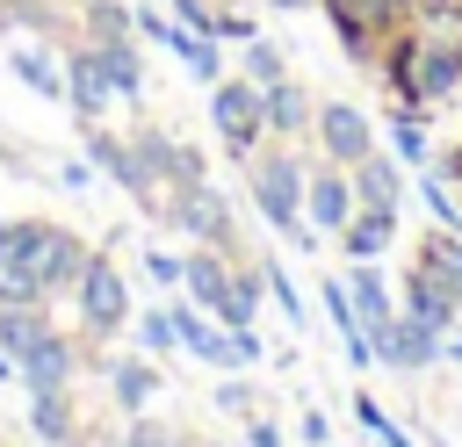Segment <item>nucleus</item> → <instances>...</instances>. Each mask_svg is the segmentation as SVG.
<instances>
[{"label":"nucleus","mask_w":462,"mask_h":447,"mask_svg":"<svg viewBox=\"0 0 462 447\" xmlns=\"http://www.w3.org/2000/svg\"><path fill=\"white\" fill-rule=\"evenodd\" d=\"M354 411H361V425H368V433H375L383 447H419V440H411V433H404V425H397V418H390V411H383L375 397H361Z\"/></svg>","instance_id":"nucleus-31"},{"label":"nucleus","mask_w":462,"mask_h":447,"mask_svg":"<svg viewBox=\"0 0 462 447\" xmlns=\"http://www.w3.org/2000/svg\"><path fill=\"white\" fill-rule=\"evenodd\" d=\"M411 267H426L455 303H462V231H448V224H433L426 238H419V252H411Z\"/></svg>","instance_id":"nucleus-20"},{"label":"nucleus","mask_w":462,"mask_h":447,"mask_svg":"<svg viewBox=\"0 0 462 447\" xmlns=\"http://www.w3.org/2000/svg\"><path fill=\"white\" fill-rule=\"evenodd\" d=\"M130 22H137V43H159L166 50V36H173V14L166 7H130Z\"/></svg>","instance_id":"nucleus-33"},{"label":"nucleus","mask_w":462,"mask_h":447,"mask_svg":"<svg viewBox=\"0 0 462 447\" xmlns=\"http://www.w3.org/2000/svg\"><path fill=\"white\" fill-rule=\"evenodd\" d=\"M346 180H354V209H397L404 216V166L390 151H368L361 166H346Z\"/></svg>","instance_id":"nucleus-16"},{"label":"nucleus","mask_w":462,"mask_h":447,"mask_svg":"<svg viewBox=\"0 0 462 447\" xmlns=\"http://www.w3.org/2000/svg\"><path fill=\"white\" fill-rule=\"evenodd\" d=\"M130 332H137V353H173V346H180V324H173V303H159V310H144V317H130Z\"/></svg>","instance_id":"nucleus-29"},{"label":"nucleus","mask_w":462,"mask_h":447,"mask_svg":"<svg viewBox=\"0 0 462 447\" xmlns=\"http://www.w3.org/2000/svg\"><path fill=\"white\" fill-rule=\"evenodd\" d=\"M440 346H448L440 332H426V324H411V317L397 310V346H390V368H411V375H419V368H433V360H440Z\"/></svg>","instance_id":"nucleus-25"},{"label":"nucleus","mask_w":462,"mask_h":447,"mask_svg":"<svg viewBox=\"0 0 462 447\" xmlns=\"http://www.w3.org/2000/svg\"><path fill=\"white\" fill-rule=\"evenodd\" d=\"M152 389H159V375H152V360H144V353H130V360H116V368H108V397H116V411H123V418H137V411L152 404Z\"/></svg>","instance_id":"nucleus-22"},{"label":"nucleus","mask_w":462,"mask_h":447,"mask_svg":"<svg viewBox=\"0 0 462 447\" xmlns=\"http://www.w3.org/2000/svg\"><path fill=\"white\" fill-rule=\"evenodd\" d=\"M303 180H310V166L296 159V144H260L253 159H245V195H253V209H260V224L267 231H282L289 245H310L318 231L303 224Z\"/></svg>","instance_id":"nucleus-2"},{"label":"nucleus","mask_w":462,"mask_h":447,"mask_svg":"<svg viewBox=\"0 0 462 447\" xmlns=\"http://www.w3.org/2000/svg\"><path fill=\"white\" fill-rule=\"evenodd\" d=\"M303 440L325 447V440H332V418H325V411H303Z\"/></svg>","instance_id":"nucleus-36"},{"label":"nucleus","mask_w":462,"mask_h":447,"mask_svg":"<svg viewBox=\"0 0 462 447\" xmlns=\"http://www.w3.org/2000/svg\"><path fill=\"white\" fill-rule=\"evenodd\" d=\"M253 36H260V22H253L245 7H224V14H217V43H253Z\"/></svg>","instance_id":"nucleus-34"},{"label":"nucleus","mask_w":462,"mask_h":447,"mask_svg":"<svg viewBox=\"0 0 462 447\" xmlns=\"http://www.w3.org/2000/svg\"><path fill=\"white\" fill-rule=\"evenodd\" d=\"M72 303H79V339H116L130 324V281L116 267V252H87L79 281H72Z\"/></svg>","instance_id":"nucleus-3"},{"label":"nucleus","mask_w":462,"mask_h":447,"mask_svg":"<svg viewBox=\"0 0 462 447\" xmlns=\"http://www.w3.org/2000/svg\"><path fill=\"white\" fill-rule=\"evenodd\" d=\"M440 353H448V360L462 368V332H448V346H440Z\"/></svg>","instance_id":"nucleus-39"},{"label":"nucleus","mask_w":462,"mask_h":447,"mask_svg":"<svg viewBox=\"0 0 462 447\" xmlns=\"http://www.w3.org/2000/svg\"><path fill=\"white\" fill-rule=\"evenodd\" d=\"M397 224H404L397 209H354V216L339 224V252H346V260H383V252L397 245Z\"/></svg>","instance_id":"nucleus-19"},{"label":"nucleus","mask_w":462,"mask_h":447,"mask_svg":"<svg viewBox=\"0 0 462 447\" xmlns=\"http://www.w3.org/2000/svg\"><path fill=\"white\" fill-rule=\"evenodd\" d=\"M455 94H462V36H419V101L440 108Z\"/></svg>","instance_id":"nucleus-12"},{"label":"nucleus","mask_w":462,"mask_h":447,"mask_svg":"<svg viewBox=\"0 0 462 447\" xmlns=\"http://www.w3.org/2000/svg\"><path fill=\"white\" fill-rule=\"evenodd\" d=\"M310 115H318V101H310L296 79H274V87H260V123H267V137H274V144H296V137H310Z\"/></svg>","instance_id":"nucleus-14"},{"label":"nucleus","mask_w":462,"mask_h":447,"mask_svg":"<svg viewBox=\"0 0 462 447\" xmlns=\"http://www.w3.org/2000/svg\"><path fill=\"white\" fill-rule=\"evenodd\" d=\"M144 281H159V288H180V252L152 245V252H144Z\"/></svg>","instance_id":"nucleus-35"},{"label":"nucleus","mask_w":462,"mask_h":447,"mask_svg":"<svg viewBox=\"0 0 462 447\" xmlns=\"http://www.w3.org/2000/svg\"><path fill=\"white\" fill-rule=\"evenodd\" d=\"M318 7H325L332 36H339V50H346L354 65H375L383 36H397L404 14H411V0H318Z\"/></svg>","instance_id":"nucleus-4"},{"label":"nucleus","mask_w":462,"mask_h":447,"mask_svg":"<svg viewBox=\"0 0 462 447\" xmlns=\"http://www.w3.org/2000/svg\"><path fill=\"white\" fill-rule=\"evenodd\" d=\"M390 159H397L404 173L433 166V144H426V115H419V108H390Z\"/></svg>","instance_id":"nucleus-23"},{"label":"nucleus","mask_w":462,"mask_h":447,"mask_svg":"<svg viewBox=\"0 0 462 447\" xmlns=\"http://www.w3.org/2000/svg\"><path fill=\"white\" fill-rule=\"evenodd\" d=\"M79 22H87V43L137 36V22H130V7H123V0H79Z\"/></svg>","instance_id":"nucleus-28"},{"label":"nucleus","mask_w":462,"mask_h":447,"mask_svg":"<svg viewBox=\"0 0 462 447\" xmlns=\"http://www.w3.org/2000/svg\"><path fill=\"white\" fill-rule=\"evenodd\" d=\"M238 72H245L253 87H274V79H289V58H282L274 36H253V43H238Z\"/></svg>","instance_id":"nucleus-27"},{"label":"nucleus","mask_w":462,"mask_h":447,"mask_svg":"<svg viewBox=\"0 0 462 447\" xmlns=\"http://www.w3.org/2000/svg\"><path fill=\"white\" fill-rule=\"evenodd\" d=\"M166 216H173V231H180L188 245H217V252L238 260V216H231V202H224L209 180L173 187V195H166Z\"/></svg>","instance_id":"nucleus-6"},{"label":"nucleus","mask_w":462,"mask_h":447,"mask_svg":"<svg viewBox=\"0 0 462 447\" xmlns=\"http://www.w3.org/2000/svg\"><path fill=\"white\" fill-rule=\"evenodd\" d=\"M245 447H282V433H274V425L260 418V425H245Z\"/></svg>","instance_id":"nucleus-37"},{"label":"nucleus","mask_w":462,"mask_h":447,"mask_svg":"<svg viewBox=\"0 0 462 447\" xmlns=\"http://www.w3.org/2000/svg\"><path fill=\"white\" fill-rule=\"evenodd\" d=\"M231 252H217V245H188L180 252V288H188V303H202L209 317H217V303L231 296Z\"/></svg>","instance_id":"nucleus-15"},{"label":"nucleus","mask_w":462,"mask_h":447,"mask_svg":"<svg viewBox=\"0 0 462 447\" xmlns=\"http://www.w3.org/2000/svg\"><path fill=\"white\" fill-rule=\"evenodd\" d=\"M0 382H22V375H14V353H0Z\"/></svg>","instance_id":"nucleus-40"},{"label":"nucleus","mask_w":462,"mask_h":447,"mask_svg":"<svg viewBox=\"0 0 462 447\" xmlns=\"http://www.w3.org/2000/svg\"><path fill=\"white\" fill-rule=\"evenodd\" d=\"M354 216V180H346V166H332V159H318L310 166V180H303V224L318 231V238H339V224Z\"/></svg>","instance_id":"nucleus-10"},{"label":"nucleus","mask_w":462,"mask_h":447,"mask_svg":"<svg viewBox=\"0 0 462 447\" xmlns=\"http://www.w3.org/2000/svg\"><path fill=\"white\" fill-rule=\"evenodd\" d=\"M173 324H180V346L195 353V360H209V368H238V353H231V332L202 310V303H173Z\"/></svg>","instance_id":"nucleus-18"},{"label":"nucleus","mask_w":462,"mask_h":447,"mask_svg":"<svg viewBox=\"0 0 462 447\" xmlns=\"http://www.w3.org/2000/svg\"><path fill=\"white\" fill-rule=\"evenodd\" d=\"M397 310H404L411 324L440 332V339H448V332L462 324V303H455V296H448V288H440V281H433L426 267H404V296H397Z\"/></svg>","instance_id":"nucleus-13"},{"label":"nucleus","mask_w":462,"mask_h":447,"mask_svg":"<svg viewBox=\"0 0 462 447\" xmlns=\"http://www.w3.org/2000/svg\"><path fill=\"white\" fill-rule=\"evenodd\" d=\"M209 130L224 137V151H231L238 166L267 144V123H260V87H253L245 72H224V79L209 87Z\"/></svg>","instance_id":"nucleus-5"},{"label":"nucleus","mask_w":462,"mask_h":447,"mask_svg":"<svg viewBox=\"0 0 462 447\" xmlns=\"http://www.w3.org/2000/svg\"><path fill=\"white\" fill-rule=\"evenodd\" d=\"M346 296L368 324V346H375V368H390V346H397V288L375 260H346Z\"/></svg>","instance_id":"nucleus-7"},{"label":"nucleus","mask_w":462,"mask_h":447,"mask_svg":"<svg viewBox=\"0 0 462 447\" xmlns=\"http://www.w3.org/2000/svg\"><path fill=\"white\" fill-rule=\"evenodd\" d=\"M195 447H217V440H195Z\"/></svg>","instance_id":"nucleus-41"},{"label":"nucleus","mask_w":462,"mask_h":447,"mask_svg":"<svg viewBox=\"0 0 462 447\" xmlns=\"http://www.w3.org/2000/svg\"><path fill=\"white\" fill-rule=\"evenodd\" d=\"M260 281H267V296H274V310H282L289 324H303V296H296V281L282 274V260H260Z\"/></svg>","instance_id":"nucleus-30"},{"label":"nucleus","mask_w":462,"mask_h":447,"mask_svg":"<svg viewBox=\"0 0 462 447\" xmlns=\"http://www.w3.org/2000/svg\"><path fill=\"white\" fill-rule=\"evenodd\" d=\"M72 368H79V339H65L58 324L14 360V375L29 382V397H36V389H72Z\"/></svg>","instance_id":"nucleus-11"},{"label":"nucleus","mask_w":462,"mask_h":447,"mask_svg":"<svg viewBox=\"0 0 462 447\" xmlns=\"http://www.w3.org/2000/svg\"><path fill=\"white\" fill-rule=\"evenodd\" d=\"M29 425H36L43 447H72V404H65V389H36L29 397Z\"/></svg>","instance_id":"nucleus-26"},{"label":"nucleus","mask_w":462,"mask_h":447,"mask_svg":"<svg viewBox=\"0 0 462 447\" xmlns=\"http://www.w3.org/2000/svg\"><path fill=\"white\" fill-rule=\"evenodd\" d=\"M7 303H51V296H43L22 267H7V260H0V310H7Z\"/></svg>","instance_id":"nucleus-32"},{"label":"nucleus","mask_w":462,"mask_h":447,"mask_svg":"<svg viewBox=\"0 0 462 447\" xmlns=\"http://www.w3.org/2000/svg\"><path fill=\"white\" fill-rule=\"evenodd\" d=\"M58 58H65V108H72L79 123H101V115L116 108V87H108V72H101L94 43H87V36H72Z\"/></svg>","instance_id":"nucleus-9"},{"label":"nucleus","mask_w":462,"mask_h":447,"mask_svg":"<svg viewBox=\"0 0 462 447\" xmlns=\"http://www.w3.org/2000/svg\"><path fill=\"white\" fill-rule=\"evenodd\" d=\"M7 72L36 94V101H65V58L43 43V36H29V43H14L7 50Z\"/></svg>","instance_id":"nucleus-17"},{"label":"nucleus","mask_w":462,"mask_h":447,"mask_svg":"<svg viewBox=\"0 0 462 447\" xmlns=\"http://www.w3.org/2000/svg\"><path fill=\"white\" fill-rule=\"evenodd\" d=\"M87 238H72L65 224H51V216H7L0 224V260L7 267H22L51 303L58 296H72V281H79V267H87Z\"/></svg>","instance_id":"nucleus-1"},{"label":"nucleus","mask_w":462,"mask_h":447,"mask_svg":"<svg viewBox=\"0 0 462 447\" xmlns=\"http://www.w3.org/2000/svg\"><path fill=\"white\" fill-rule=\"evenodd\" d=\"M274 14H303V7H318V0H267Z\"/></svg>","instance_id":"nucleus-38"},{"label":"nucleus","mask_w":462,"mask_h":447,"mask_svg":"<svg viewBox=\"0 0 462 447\" xmlns=\"http://www.w3.org/2000/svg\"><path fill=\"white\" fill-rule=\"evenodd\" d=\"M433 447H448V440H433Z\"/></svg>","instance_id":"nucleus-42"},{"label":"nucleus","mask_w":462,"mask_h":447,"mask_svg":"<svg viewBox=\"0 0 462 447\" xmlns=\"http://www.w3.org/2000/svg\"><path fill=\"white\" fill-rule=\"evenodd\" d=\"M310 137H318V159H332V166H361L368 151H383V144H375L368 108H354V101H318Z\"/></svg>","instance_id":"nucleus-8"},{"label":"nucleus","mask_w":462,"mask_h":447,"mask_svg":"<svg viewBox=\"0 0 462 447\" xmlns=\"http://www.w3.org/2000/svg\"><path fill=\"white\" fill-rule=\"evenodd\" d=\"M43 332H51V303H7V310H0V353L22 360Z\"/></svg>","instance_id":"nucleus-24"},{"label":"nucleus","mask_w":462,"mask_h":447,"mask_svg":"<svg viewBox=\"0 0 462 447\" xmlns=\"http://www.w3.org/2000/svg\"><path fill=\"white\" fill-rule=\"evenodd\" d=\"M94 58H101L116 101H144V50H137V36H108V43H94Z\"/></svg>","instance_id":"nucleus-21"}]
</instances>
